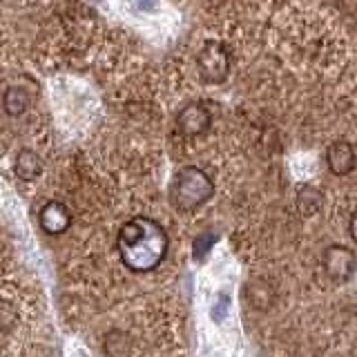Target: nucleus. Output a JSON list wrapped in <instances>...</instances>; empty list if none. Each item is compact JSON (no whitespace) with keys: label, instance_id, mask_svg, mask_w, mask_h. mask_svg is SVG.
<instances>
[{"label":"nucleus","instance_id":"nucleus-1","mask_svg":"<svg viewBox=\"0 0 357 357\" xmlns=\"http://www.w3.org/2000/svg\"><path fill=\"white\" fill-rule=\"evenodd\" d=\"M119 255L134 273H150L165 259L167 234L161 223L148 217H134L119 230Z\"/></svg>","mask_w":357,"mask_h":357},{"label":"nucleus","instance_id":"nucleus-2","mask_svg":"<svg viewBox=\"0 0 357 357\" xmlns=\"http://www.w3.org/2000/svg\"><path fill=\"white\" fill-rule=\"evenodd\" d=\"M212 192H215V185H212L206 172H201L199 167H183L181 172H176L172 181L170 199L176 210L190 212L204 206L212 197Z\"/></svg>","mask_w":357,"mask_h":357},{"label":"nucleus","instance_id":"nucleus-3","mask_svg":"<svg viewBox=\"0 0 357 357\" xmlns=\"http://www.w3.org/2000/svg\"><path fill=\"white\" fill-rule=\"evenodd\" d=\"M321 264L333 282L344 284V282H349L357 271V255L351 248H346V245H328V248L324 250Z\"/></svg>","mask_w":357,"mask_h":357},{"label":"nucleus","instance_id":"nucleus-4","mask_svg":"<svg viewBox=\"0 0 357 357\" xmlns=\"http://www.w3.org/2000/svg\"><path fill=\"white\" fill-rule=\"evenodd\" d=\"M199 72L204 76V81L208 83H223L230 70V59L228 52L217 43H208L204 50L197 56Z\"/></svg>","mask_w":357,"mask_h":357},{"label":"nucleus","instance_id":"nucleus-5","mask_svg":"<svg viewBox=\"0 0 357 357\" xmlns=\"http://www.w3.org/2000/svg\"><path fill=\"white\" fill-rule=\"evenodd\" d=\"M176 126L185 137H199L210 128V112L201 103H190L178 112Z\"/></svg>","mask_w":357,"mask_h":357},{"label":"nucleus","instance_id":"nucleus-6","mask_svg":"<svg viewBox=\"0 0 357 357\" xmlns=\"http://www.w3.org/2000/svg\"><path fill=\"white\" fill-rule=\"evenodd\" d=\"M326 161L333 174L337 176H346L353 172L355 167V150L349 141H335L328 152H326Z\"/></svg>","mask_w":357,"mask_h":357},{"label":"nucleus","instance_id":"nucleus-7","mask_svg":"<svg viewBox=\"0 0 357 357\" xmlns=\"http://www.w3.org/2000/svg\"><path fill=\"white\" fill-rule=\"evenodd\" d=\"M72 223V215L63 204L59 201H50L47 206L40 210V226L47 234H61L70 228Z\"/></svg>","mask_w":357,"mask_h":357},{"label":"nucleus","instance_id":"nucleus-8","mask_svg":"<svg viewBox=\"0 0 357 357\" xmlns=\"http://www.w3.org/2000/svg\"><path fill=\"white\" fill-rule=\"evenodd\" d=\"M14 170L20 178H25V181H29V178H33L38 172H40V161L38 156L29 152V150H20L16 161H14Z\"/></svg>","mask_w":357,"mask_h":357},{"label":"nucleus","instance_id":"nucleus-9","mask_svg":"<svg viewBox=\"0 0 357 357\" xmlns=\"http://www.w3.org/2000/svg\"><path fill=\"white\" fill-rule=\"evenodd\" d=\"M29 105V96L25 89H20V87H11L9 92L5 94V109H7V114L11 116H20L22 112L27 109Z\"/></svg>","mask_w":357,"mask_h":357},{"label":"nucleus","instance_id":"nucleus-10","mask_svg":"<svg viewBox=\"0 0 357 357\" xmlns=\"http://www.w3.org/2000/svg\"><path fill=\"white\" fill-rule=\"evenodd\" d=\"M105 351L112 357H126L130 353V340L119 331H112L105 337Z\"/></svg>","mask_w":357,"mask_h":357},{"label":"nucleus","instance_id":"nucleus-11","mask_svg":"<svg viewBox=\"0 0 357 357\" xmlns=\"http://www.w3.org/2000/svg\"><path fill=\"white\" fill-rule=\"evenodd\" d=\"M321 204V197L315 188H304L299 192V210L304 212V215H312Z\"/></svg>","mask_w":357,"mask_h":357},{"label":"nucleus","instance_id":"nucleus-12","mask_svg":"<svg viewBox=\"0 0 357 357\" xmlns=\"http://www.w3.org/2000/svg\"><path fill=\"white\" fill-rule=\"evenodd\" d=\"M212 241H215V234H204V237H199L197 243H195V255L197 257H204L210 250Z\"/></svg>","mask_w":357,"mask_h":357},{"label":"nucleus","instance_id":"nucleus-13","mask_svg":"<svg viewBox=\"0 0 357 357\" xmlns=\"http://www.w3.org/2000/svg\"><path fill=\"white\" fill-rule=\"evenodd\" d=\"M349 230H351V237H353V241L357 243V212L351 217V223H349Z\"/></svg>","mask_w":357,"mask_h":357},{"label":"nucleus","instance_id":"nucleus-14","mask_svg":"<svg viewBox=\"0 0 357 357\" xmlns=\"http://www.w3.org/2000/svg\"><path fill=\"white\" fill-rule=\"evenodd\" d=\"M137 5H141V7H145V9H152V7H154L152 0H137Z\"/></svg>","mask_w":357,"mask_h":357}]
</instances>
